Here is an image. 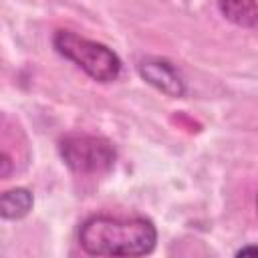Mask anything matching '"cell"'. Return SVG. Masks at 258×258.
<instances>
[{"label":"cell","mask_w":258,"mask_h":258,"mask_svg":"<svg viewBox=\"0 0 258 258\" xmlns=\"http://www.w3.org/2000/svg\"><path fill=\"white\" fill-rule=\"evenodd\" d=\"M79 244L91 256H145L155 250L157 228L143 216H93L83 222Z\"/></svg>","instance_id":"cell-1"},{"label":"cell","mask_w":258,"mask_h":258,"mask_svg":"<svg viewBox=\"0 0 258 258\" xmlns=\"http://www.w3.org/2000/svg\"><path fill=\"white\" fill-rule=\"evenodd\" d=\"M52 46L60 56L75 62L87 77L97 83H111L121 75L119 54L103 42L60 28L52 36Z\"/></svg>","instance_id":"cell-2"},{"label":"cell","mask_w":258,"mask_h":258,"mask_svg":"<svg viewBox=\"0 0 258 258\" xmlns=\"http://www.w3.org/2000/svg\"><path fill=\"white\" fill-rule=\"evenodd\" d=\"M58 153L64 165L81 175H97L113 169L117 161L115 145L99 135L71 133L58 141Z\"/></svg>","instance_id":"cell-3"},{"label":"cell","mask_w":258,"mask_h":258,"mask_svg":"<svg viewBox=\"0 0 258 258\" xmlns=\"http://www.w3.org/2000/svg\"><path fill=\"white\" fill-rule=\"evenodd\" d=\"M137 73L147 85L171 99H181L187 93V83L181 71L167 58L147 56L137 64Z\"/></svg>","instance_id":"cell-4"},{"label":"cell","mask_w":258,"mask_h":258,"mask_svg":"<svg viewBox=\"0 0 258 258\" xmlns=\"http://www.w3.org/2000/svg\"><path fill=\"white\" fill-rule=\"evenodd\" d=\"M218 10L234 26H258V0H218Z\"/></svg>","instance_id":"cell-5"},{"label":"cell","mask_w":258,"mask_h":258,"mask_svg":"<svg viewBox=\"0 0 258 258\" xmlns=\"http://www.w3.org/2000/svg\"><path fill=\"white\" fill-rule=\"evenodd\" d=\"M34 196L28 187H12L0 196V216L4 220H22L30 214Z\"/></svg>","instance_id":"cell-6"},{"label":"cell","mask_w":258,"mask_h":258,"mask_svg":"<svg viewBox=\"0 0 258 258\" xmlns=\"http://www.w3.org/2000/svg\"><path fill=\"white\" fill-rule=\"evenodd\" d=\"M236 256H238V258H242V256H258V246H256V244L242 246L240 250H236Z\"/></svg>","instance_id":"cell-7"},{"label":"cell","mask_w":258,"mask_h":258,"mask_svg":"<svg viewBox=\"0 0 258 258\" xmlns=\"http://www.w3.org/2000/svg\"><path fill=\"white\" fill-rule=\"evenodd\" d=\"M10 167H12V163H10L8 153H2V161H0V175H2L4 179L10 175Z\"/></svg>","instance_id":"cell-8"},{"label":"cell","mask_w":258,"mask_h":258,"mask_svg":"<svg viewBox=\"0 0 258 258\" xmlns=\"http://www.w3.org/2000/svg\"><path fill=\"white\" fill-rule=\"evenodd\" d=\"M256 212H258V196H256Z\"/></svg>","instance_id":"cell-9"}]
</instances>
